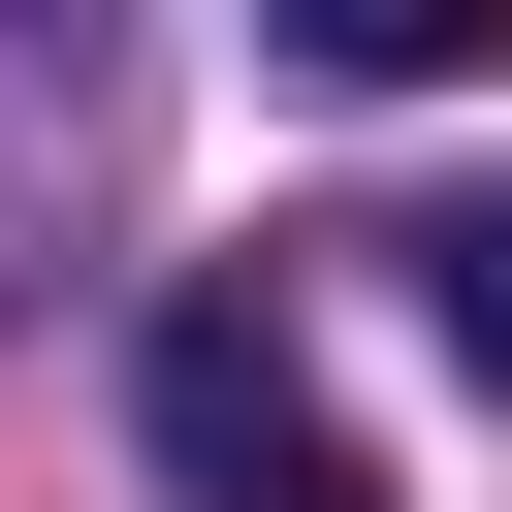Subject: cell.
<instances>
[{
    "instance_id": "7a4b0ae2",
    "label": "cell",
    "mask_w": 512,
    "mask_h": 512,
    "mask_svg": "<svg viewBox=\"0 0 512 512\" xmlns=\"http://www.w3.org/2000/svg\"><path fill=\"white\" fill-rule=\"evenodd\" d=\"M320 64L352 96H448V64H512V0H320Z\"/></svg>"
},
{
    "instance_id": "3957f363",
    "label": "cell",
    "mask_w": 512,
    "mask_h": 512,
    "mask_svg": "<svg viewBox=\"0 0 512 512\" xmlns=\"http://www.w3.org/2000/svg\"><path fill=\"white\" fill-rule=\"evenodd\" d=\"M416 256H448V320H480V352H512V192H480V224H416Z\"/></svg>"
},
{
    "instance_id": "6da1fadb",
    "label": "cell",
    "mask_w": 512,
    "mask_h": 512,
    "mask_svg": "<svg viewBox=\"0 0 512 512\" xmlns=\"http://www.w3.org/2000/svg\"><path fill=\"white\" fill-rule=\"evenodd\" d=\"M128 416H160V480H192V512H384V448L320 416V352H288L256 288H160V352H128Z\"/></svg>"
}]
</instances>
